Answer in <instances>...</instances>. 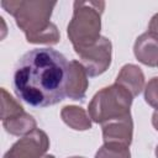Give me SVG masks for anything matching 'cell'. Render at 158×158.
<instances>
[{
  "label": "cell",
  "mask_w": 158,
  "mask_h": 158,
  "mask_svg": "<svg viewBox=\"0 0 158 158\" xmlns=\"http://www.w3.org/2000/svg\"><path fill=\"white\" fill-rule=\"evenodd\" d=\"M69 63L53 48H35L17 62L12 86L16 96L32 107L56 105L67 95Z\"/></svg>",
  "instance_id": "cell-1"
},
{
  "label": "cell",
  "mask_w": 158,
  "mask_h": 158,
  "mask_svg": "<svg viewBox=\"0 0 158 158\" xmlns=\"http://www.w3.org/2000/svg\"><path fill=\"white\" fill-rule=\"evenodd\" d=\"M2 7L15 16L17 26L26 33L27 41L32 43H57L59 35L57 27L53 26L48 31H43L35 19L48 21L56 2H36V1H1Z\"/></svg>",
  "instance_id": "cell-2"
},
{
  "label": "cell",
  "mask_w": 158,
  "mask_h": 158,
  "mask_svg": "<svg viewBox=\"0 0 158 158\" xmlns=\"http://www.w3.org/2000/svg\"><path fill=\"white\" fill-rule=\"evenodd\" d=\"M104 6L101 1L74 2V15L68 25V36L75 52L86 49L100 40V15Z\"/></svg>",
  "instance_id": "cell-3"
},
{
  "label": "cell",
  "mask_w": 158,
  "mask_h": 158,
  "mask_svg": "<svg viewBox=\"0 0 158 158\" xmlns=\"http://www.w3.org/2000/svg\"><path fill=\"white\" fill-rule=\"evenodd\" d=\"M132 98V94L125 86L116 83L109 88H104L93 98L89 105V114L98 123L125 118L130 116Z\"/></svg>",
  "instance_id": "cell-4"
},
{
  "label": "cell",
  "mask_w": 158,
  "mask_h": 158,
  "mask_svg": "<svg viewBox=\"0 0 158 158\" xmlns=\"http://www.w3.org/2000/svg\"><path fill=\"white\" fill-rule=\"evenodd\" d=\"M77 53L83 60V67L85 72L90 77H95L104 73L110 65L111 42L106 37H100V40L94 46Z\"/></svg>",
  "instance_id": "cell-5"
},
{
  "label": "cell",
  "mask_w": 158,
  "mask_h": 158,
  "mask_svg": "<svg viewBox=\"0 0 158 158\" xmlns=\"http://www.w3.org/2000/svg\"><path fill=\"white\" fill-rule=\"evenodd\" d=\"M48 148V138L41 130H33L31 133L17 141L4 158H40Z\"/></svg>",
  "instance_id": "cell-6"
},
{
  "label": "cell",
  "mask_w": 158,
  "mask_h": 158,
  "mask_svg": "<svg viewBox=\"0 0 158 158\" xmlns=\"http://www.w3.org/2000/svg\"><path fill=\"white\" fill-rule=\"evenodd\" d=\"M102 133L105 143L128 146L132 138V120L131 115L125 118H118L102 123Z\"/></svg>",
  "instance_id": "cell-7"
},
{
  "label": "cell",
  "mask_w": 158,
  "mask_h": 158,
  "mask_svg": "<svg viewBox=\"0 0 158 158\" xmlns=\"http://www.w3.org/2000/svg\"><path fill=\"white\" fill-rule=\"evenodd\" d=\"M151 48H158V36L152 32L143 33L135 43V54L143 64L156 67L158 64V52Z\"/></svg>",
  "instance_id": "cell-8"
},
{
  "label": "cell",
  "mask_w": 158,
  "mask_h": 158,
  "mask_svg": "<svg viewBox=\"0 0 158 158\" xmlns=\"http://www.w3.org/2000/svg\"><path fill=\"white\" fill-rule=\"evenodd\" d=\"M85 69L83 64L77 60L69 62V75H68V86L67 95L73 100L83 99L85 95V90L88 86Z\"/></svg>",
  "instance_id": "cell-9"
},
{
  "label": "cell",
  "mask_w": 158,
  "mask_h": 158,
  "mask_svg": "<svg viewBox=\"0 0 158 158\" xmlns=\"http://www.w3.org/2000/svg\"><path fill=\"white\" fill-rule=\"evenodd\" d=\"M2 123H4V127L6 128V131L12 135H22V133L35 128V126H36L35 120L25 112H21L15 117L2 120Z\"/></svg>",
  "instance_id": "cell-10"
},
{
  "label": "cell",
  "mask_w": 158,
  "mask_h": 158,
  "mask_svg": "<svg viewBox=\"0 0 158 158\" xmlns=\"http://www.w3.org/2000/svg\"><path fill=\"white\" fill-rule=\"evenodd\" d=\"M121 73L123 75H126L127 78H130L128 91L132 94V96L138 95L142 90V86H143V74H142L141 69L136 65L128 64V65H125L122 68Z\"/></svg>",
  "instance_id": "cell-11"
},
{
  "label": "cell",
  "mask_w": 158,
  "mask_h": 158,
  "mask_svg": "<svg viewBox=\"0 0 158 158\" xmlns=\"http://www.w3.org/2000/svg\"><path fill=\"white\" fill-rule=\"evenodd\" d=\"M146 101L151 106L158 109V90H157L154 79H152L148 83V85H147V89H146Z\"/></svg>",
  "instance_id": "cell-12"
},
{
  "label": "cell",
  "mask_w": 158,
  "mask_h": 158,
  "mask_svg": "<svg viewBox=\"0 0 158 158\" xmlns=\"http://www.w3.org/2000/svg\"><path fill=\"white\" fill-rule=\"evenodd\" d=\"M149 30H151L149 32H152L156 36H158V14L153 16V19H152V21L149 23Z\"/></svg>",
  "instance_id": "cell-13"
},
{
  "label": "cell",
  "mask_w": 158,
  "mask_h": 158,
  "mask_svg": "<svg viewBox=\"0 0 158 158\" xmlns=\"http://www.w3.org/2000/svg\"><path fill=\"white\" fill-rule=\"evenodd\" d=\"M152 123H153V126L156 127V130L158 131V110L153 114V117H152Z\"/></svg>",
  "instance_id": "cell-14"
},
{
  "label": "cell",
  "mask_w": 158,
  "mask_h": 158,
  "mask_svg": "<svg viewBox=\"0 0 158 158\" xmlns=\"http://www.w3.org/2000/svg\"><path fill=\"white\" fill-rule=\"evenodd\" d=\"M156 156H157V158H158V146H157V148H156Z\"/></svg>",
  "instance_id": "cell-15"
},
{
  "label": "cell",
  "mask_w": 158,
  "mask_h": 158,
  "mask_svg": "<svg viewBox=\"0 0 158 158\" xmlns=\"http://www.w3.org/2000/svg\"><path fill=\"white\" fill-rule=\"evenodd\" d=\"M44 158H54V157H53V156H46Z\"/></svg>",
  "instance_id": "cell-16"
},
{
  "label": "cell",
  "mask_w": 158,
  "mask_h": 158,
  "mask_svg": "<svg viewBox=\"0 0 158 158\" xmlns=\"http://www.w3.org/2000/svg\"><path fill=\"white\" fill-rule=\"evenodd\" d=\"M72 158H83V157H72Z\"/></svg>",
  "instance_id": "cell-17"
},
{
  "label": "cell",
  "mask_w": 158,
  "mask_h": 158,
  "mask_svg": "<svg viewBox=\"0 0 158 158\" xmlns=\"http://www.w3.org/2000/svg\"><path fill=\"white\" fill-rule=\"evenodd\" d=\"M157 65H158V64H157Z\"/></svg>",
  "instance_id": "cell-18"
}]
</instances>
